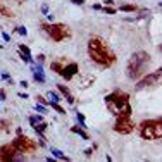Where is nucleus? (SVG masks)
<instances>
[{
    "instance_id": "2",
    "label": "nucleus",
    "mask_w": 162,
    "mask_h": 162,
    "mask_svg": "<svg viewBox=\"0 0 162 162\" xmlns=\"http://www.w3.org/2000/svg\"><path fill=\"white\" fill-rule=\"evenodd\" d=\"M105 105L109 109V112L114 114L116 117L119 116H131V104H129V95L121 90L109 93L105 99Z\"/></svg>"
},
{
    "instance_id": "12",
    "label": "nucleus",
    "mask_w": 162,
    "mask_h": 162,
    "mask_svg": "<svg viewBox=\"0 0 162 162\" xmlns=\"http://www.w3.org/2000/svg\"><path fill=\"white\" fill-rule=\"evenodd\" d=\"M57 90H59V92L62 93V95H64V99L67 100L69 104H74V97H72L71 90H69V88H67L66 85H60V83H59V85H57Z\"/></svg>"
},
{
    "instance_id": "34",
    "label": "nucleus",
    "mask_w": 162,
    "mask_h": 162,
    "mask_svg": "<svg viewBox=\"0 0 162 162\" xmlns=\"http://www.w3.org/2000/svg\"><path fill=\"white\" fill-rule=\"evenodd\" d=\"M38 62H40V64L45 62V55H43V54H40V55H38Z\"/></svg>"
},
{
    "instance_id": "21",
    "label": "nucleus",
    "mask_w": 162,
    "mask_h": 162,
    "mask_svg": "<svg viewBox=\"0 0 162 162\" xmlns=\"http://www.w3.org/2000/svg\"><path fill=\"white\" fill-rule=\"evenodd\" d=\"M40 121H43L42 116H36V114L29 116V124H31V126H33V124H36V122H40Z\"/></svg>"
},
{
    "instance_id": "38",
    "label": "nucleus",
    "mask_w": 162,
    "mask_h": 162,
    "mask_svg": "<svg viewBox=\"0 0 162 162\" xmlns=\"http://www.w3.org/2000/svg\"><path fill=\"white\" fill-rule=\"evenodd\" d=\"M2 47H4V45H2V43H0V49H2Z\"/></svg>"
},
{
    "instance_id": "9",
    "label": "nucleus",
    "mask_w": 162,
    "mask_h": 162,
    "mask_svg": "<svg viewBox=\"0 0 162 162\" xmlns=\"http://www.w3.org/2000/svg\"><path fill=\"white\" fill-rule=\"evenodd\" d=\"M0 161H5V162L24 161V157L19 155V152L14 148L12 143H7V145H2V147H0Z\"/></svg>"
},
{
    "instance_id": "27",
    "label": "nucleus",
    "mask_w": 162,
    "mask_h": 162,
    "mask_svg": "<svg viewBox=\"0 0 162 162\" xmlns=\"http://www.w3.org/2000/svg\"><path fill=\"white\" fill-rule=\"evenodd\" d=\"M16 33H19L21 36H26V35H28V31H26V28H24V26H17V28H16Z\"/></svg>"
},
{
    "instance_id": "17",
    "label": "nucleus",
    "mask_w": 162,
    "mask_h": 162,
    "mask_svg": "<svg viewBox=\"0 0 162 162\" xmlns=\"http://www.w3.org/2000/svg\"><path fill=\"white\" fill-rule=\"evenodd\" d=\"M50 154L54 155L55 159H59V161H71L67 155H64V152H60V150H57V148H52L50 150Z\"/></svg>"
},
{
    "instance_id": "1",
    "label": "nucleus",
    "mask_w": 162,
    "mask_h": 162,
    "mask_svg": "<svg viewBox=\"0 0 162 162\" xmlns=\"http://www.w3.org/2000/svg\"><path fill=\"white\" fill-rule=\"evenodd\" d=\"M88 55L92 59V62L95 64V66L102 67V69L110 67V66L117 60L114 50L107 45L105 40H102L99 36H92V38L88 40Z\"/></svg>"
},
{
    "instance_id": "19",
    "label": "nucleus",
    "mask_w": 162,
    "mask_h": 162,
    "mask_svg": "<svg viewBox=\"0 0 162 162\" xmlns=\"http://www.w3.org/2000/svg\"><path fill=\"white\" fill-rule=\"evenodd\" d=\"M119 10H122V12H133V10H136V5H133V4H129V5H121Z\"/></svg>"
},
{
    "instance_id": "31",
    "label": "nucleus",
    "mask_w": 162,
    "mask_h": 162,
    "mask_svg": "<svg viewBox=\"0 0 162 162\" xmlns=\"http://www.w3.org/2000/svg\"><path fill=\"white\" fill-rule=\"evenodd\" d=\"M36 100H38V104H42V105H47V100L43 99V97H40V95L36 97Z\"/></svg>"
},
{
    "instance_id": "14",
    "label": "nucleus",
    "mask_w": 162,
    "mask_h": 162,
    "mask_svg": "<svg viewBox=\"0 0 162 162\" xmlns=\"http://www.w3.org/2000/svg\"><path fill=\"white\" fill-rule=\"evenodd\" d=\"M71 133H74V134H79L83 140H90V136H88V133H86L85 129L81 126H71Z\"/></svg>"
},
{
    "instance_id": "11",
    "label": "nucleus",
    "mask_w": 162,
    "mask_h": 162,
    "mask_svg": "<svg viewBox=\"0 0 162 162\" xmlns=\"http://www.w3.org/2000/svg\"><path fill=\"white\" fill-rule=\"evenodd\" d=\"M74 74H78V64L76 62L67 64V66L62 69V72H60V76H62L66 81H71V79L74 78Z\"/></svg>"
},
{
    "instance_id": "8",
    "label": "nucleus",
    "mask_w": 162,
    "mask_h": 162,
    "mask_svg": "<svg viewBox=\"0 0 162 162\" xmlns=\"http://www.w3.org/2000/svg\"><path fill=\"white\" fill-rule=\"evenodd\" d=\"M112 128H114V131H117L121 134H129V133H133L134 122L131 121V116H119Z\"/></svg>"
},
{
    "instance_id": "20",
    "label": "nucleus",
    "mask_w": 162,
    "mask_h": 162,
    "mask_svg": "<svg viewBox=\"0 0 162 162\" xmlns=\"http://www.w3.org/2000/svg\"><path fill=\"white\" fill-rule=\"evenodd\" d=\"M19 52H21V54H24V55L31 57V50H29V47H26L24 43H19Z\"/></svg>"
},
{
    "instance_id": "13",
    "label": "nucleus",
    "mask_w": 162,
    "mask_h": 162,
    "mask_svg": "<svg viewBox=\"0 0 162 162\" xmlns=\"http://www.w3.org/2000/svg\"><path fill=\"white\" fill-rule=\"evenodd\" d=\"M33 129H35L36 133H38V136H40V140H43V133L47 131V122L45 121H40V122H36V124H33Z\"/></svg>"
},
{
    "instance_id": "23",
    "label": "nucleus",
    "mask_w": 162,
    "mask_h": 162,
    "mask_svg": "<svg viewBox=\"0 0 162 162\" xmlns=\"http://www.w3.org/2000/svg\"><path fill=\"white\" fill-rule=\"evenodd\" d=\"M47 95H49V99L52 100V102H59V100H60V97H59L55 92H49Z\"/></svg>"
},
{
    "instance_id": "32",
    "label": "nucleus",
    "mask_w": 162,
    "mask_h": 162,
    "mask_svg": "<svg viewBox=\"0 0 162 162\" xmlns=\"http://www.w3.org/2000/svg\"><path fill=\"white\" fill-rule=\"evenodd\" d=\"M7 95H5V90H0V100H5Z\"/></svg>"
},
{
    "instance_id": "26",
    "label": "nucleus",
    "mask_w": 162,
    "mask_h": 162,
    "mask_svg": "<svg viewBox=\"0 0 162 162\" xmlns=\"http://www.w3.org/2000/svg\"><path fill=\"white\" fill-rule=\"evenodd\" d=\"M76 117H78V121H79V126L85 128V116H83L81 112H76Z\"/></svg>"
},
{
    "instance_id": "16",
    "label": "nucleus",
    "mask_w": 162,
    "mask_h": 162,
    "mask_svg": "<svg viewBox=\"0 0 162 162\" xmlns=\"http://www.w3.org/2000/svg\"><path fill=\"white\" fill-rule=\"evenodd\" d=\"M50 69L54 71L55 74H60V72H62V69H64V64L60 62V60H54V62L50 64Z\"/></svg>"
},
{
    "instance_id": "30",
    "label": "nucleus",
    "mask_w": 162,
    "mask_h": 162,
    "mask_svg": "<svg viewBox=\"0 0 162 162\" xmlns=\"http://www.w3.org/2000/svg\"><path fill=\"white\" fill-rule=\"evenodd\" d=\"M2 38H4V42H10V35H9V33H5V31L2 33Z\"/></svg>"
},
{
    "instance_id": "22",
    "label": "nucleus",
    "mask_w": 162,
    "mask_h": 162,
    "mask_svg": "<svg viewBox=\"0 0 162 162\" xmlns=\"http://www.w3.org/2000/svg\"><path fill=\"white\" fill-rule=\"evenodd\" d=\"M35 110H36V112H40V114H47V112H49V107L38 104V105H35Z\"/></svg>"
},
{
    "instance_id": "15",
    "label": "nucleus",
    "mask_w": 162,
    "mask_h": 162,
    "mask_svg": "<svg viewBox=\"0 0 162 162\" xmlns=\"http://www.w3.org/2000/svg\"><path fill=\"white\" fill-rule=\"evenodd\" d=\"M0 17H9V19H12V17H14V12H12L9 7H5V5L0 4Z\"/></svg>"
},
{
    "instance_id": "10",
    "label": "nucleus",
    "mask_w": 162,
    "mask_h": 162,
    "mask_svg": "<svg viewBox=\"0 0 162 162\" xmlns=\"http://www.w3.org/2000/svg\"><path fill=\"white\" fill-rule=\"evenodd\" d=\"M31 72H33V79H35V81H38V83H45V81H47L42 64H35V60H33V62H31Z\"/></svg>"
},
{
    "instance_id": "28",
    "label": "nucleus",
    "mask_w": 162,
    "mask_h": 162,
    "mask_svg": "<svg viewBox=\"0 0 162 162\" xmlns=\"http://www.w3.org/2000/svg\"><path fill=\"white\" fill-rule=\"evenodd\" d=\"M2 79H4V81H7L9 85H12V78L9 76V72H5V71L2 72Z\"/></svg>"
},
{
    "instance_id": "37",
    "label": "nucleus",
    "mask_w": 162,
    "mask_h": 162,
    "mask_svg": "<svg viewBox=\"0 0 162 162\" xmlns=\"http://www.w3.org/2000/svg\"><path fill=\"white\" fill-rule=\"evenodd\" d=\"M93 9H95V10H102V5H100V4H95V5H93Z\"/></svg>"
},
{
    "instance_id": "29",
    "label": "nucleus",
    "mask_w": 162,
    "mask_h": 162,
    "mask_svg": "<svg viewBox=\"0 0 162 162\" xmlns=\"http://www.w3.org/2000/svg\"><path fill=\"white\" fill-rule=\"evenodd\" d=\"M42 12H43V16L49 14V5L47 4H42Z\"/></svg>"
},
{
    "instance_id": "36",
    "label": "nucleus",
    "mask_w": 162,
    "mask_h": 162,
    "mask_svg": "<svg viewBox=\"0 0 162 162\" xmlns=\"http://www.w3.org/2000/svg\"><path fill=\"white\" fill-rule=\"evenodd\" d=\"M19 85H21L22 88H28V86H29V85H28V81H21V83H19Z\"/></svg>"
},
{
    "instance_id": "5",
    "label": "nucleus",
    "mask_w": 162,
    "mask_h": 162,
    "mask_svg": "<svg viewBox=\"0 0 162 162\" xmlns=\"http://www.w3.org/2000/svg\"><path fill=\"white\" fill-rule=\"evenodd\" d=\"M42 28L52 42H64V40L71 38L69 26H67V24H62V22H54V24L42 22Z\"/></svg>"
},
{
    "instance_id": "3",
    "label": "nucleus",
    "mask_w": 162,
    "mask_h": 162,
    "mask_svg": "<svg viewBox=\"0 0 162 162\" xmlns=\"http://www.w3.org/2000/svg\"><path fill=\"white\" fill-rule=\"evenodd\" d=\"M148 64H150V55H148L147 52H143V50H138V52H134L133 55L128 59V64H126V76L129 79H140L143 74H145V71H147Z\"/></svg>"
},
{
    "instance_id": "6",
    "label": "nucleus",
    "mask_w": 162,
    "mask_h": 162,
    "mask_svg": "<svg viewBox=\"0 0 162 162\" xmlns=\"http://www.w3.org/2000/svg\"><path fill=\"white\" fill-rule=\"evenodd\" d=\"M12 145H14V148L19 152V154H29V152H35L36 150V141L31 140V138H28V136H24V134H17V138H16L14 141H12Z\"/></svg>"
},
{
    "instance_id": "7",
    "label": "nucleus",
    "mask_w": 162,
    "mask_h": 162,
    "mask_svg": "<svg viewBox=\"0 0 162 162\" xmlns=\"http://www.w3.org/2000/svg\"><path fill=\"white\" fill-rule=\"evenodd\" d=\"M161 76H162L161 67H159L157 71H154V72H150V74L141 76L140 79H136V81H138V83H136V90H143V88H150V86L157 85V83L161 81Z\"/></svg>"
},
{
    "instance_id": "4",
    "label": "nucleus",
    "mask_w": 162,
    "mask_h": 162,
    "mask_svg": "<svg viewBox=\"0 0 162 162\" xmlns=\"http://www.w3.org/2000/svg\"><path fill=\"white\" fill-rule=\"evenodd\" d=\"M140 134L143 140H161L162 138V119H145L140 124Z\"/></svg>"
},
{
    "instance_id": "24",
    "label": "nucleus",
    "mask_w": 162,
    "mask_h": 162,
    "mask_svg": "<svg viewBox=\"0 0 162 162\" xmlns=\"http://www.w3.org/2000/svg\"><path fill=\"white\" fill-rule=\"evenodd\" d=\"M102 12H105V14H116V12H117V9H114V7H104V5H102Z\"/></svg>"
},
{
    "instance_id": "33",
    "label": "nucleus",
    "mask_w": 162,
    "mask_h": 162,
    "mask_svg": "<svg viewBox=\"0 0 162 162\" xmlns=\"http://www.w3.org/2000/svg\"><path fill=\"white\" fill-rule=\"evenodd\" d=\"M72 4H76V5H83L85 4V0H71Z\"/></svg>"
},
{
    "instance_id": "18",
    "label": "nucleus",
    "mask_w": 162,
    "mask_h": 162,
    "mask_svg": "<svg viewBox=\"0 0 162 162\" xmlns=\"http://www.w3.org/2000/svg\"><path fill=\"white\" fill-rule=\"evenodd\" d=\"M47 107H52L54 110H57V112H59V114H62V116L66 114V110H64V109H62L60 105H59V102H50V104H47Z\"/></svg>"
},
{
    "instance_id": "35",
    "label": "nucleus",
    "mask_w": 162,
    "mask_h": 162,
    "mask_svg": "<svg viewBox=\"0 0 162 162\" xmlns=\"http://www.w3.org/2000/svg\"><path fill=\"white\" fill-rule=\"evenodd\" d=\"M92 152H93L92 148H88V150H85V155H86V157H90V155H92Z\"/></svg>"
},
{
    "instance_id": "25",
    "label": "nucleus",
    "mask_w": 162,
    "mask_h": 162,
    "mask_svg": "<svg viewBox=\"0 0 162 162\" xmlns=\"http://www.w3.org/2000/svg\"><path fill=\"white\" fill-rule=\"evenodd\" d=\"M2 131H5V133L9 131V122L7 121H0V133H2Z\"/></svg>"
}]
</instances>
